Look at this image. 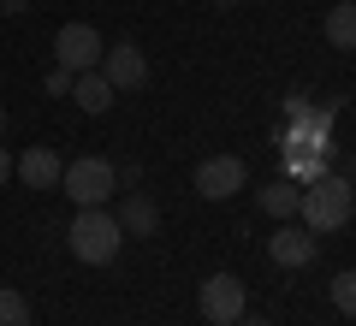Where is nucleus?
Segmentation results:
<instances>
[{
	"instance_id": "nucleus-1",
	"label": "nucleus",
	"mask_w": 356,
	"mask_h": 326,
	"mask_svg": "<svg viewBox=\"0 0 356 326\" xmlns=\"http://www.w3.org/2000/svg\"><path fill=\"white\" fill-rule=\"evenodd\" d=\"M65 243H72L77 261L89 267H107L119 250H125V226H119L107 208H77V220L65 226Z\"/></svg>"
},
{
	"instance_id": "nucleus-2",
	"label": "nucleus",
	"mask_w": 356,
	"mask_h": 326,
	"mask_svg": "<svg viewBox=\"0 0 356 326\" xmlns=\"http://www.w3.org/2000/svg\"><path fill=\"white\" fill-rule=\"evenodd\" d=\"M350 208H356V196H350V184H344L339 172H321L315 184H303V196H297V220H303L309 231H339L344 220H350Z\"/></svg>"
},
{
	"instance_id": "nucleus-3",
	"label": "nucleus",
	"mask_w": 356,
	"mask_h": 326,
	"mask_svg": "<svg viewBox=\"0 0 356 326\" xmlns=\"http://www.w3.org/2000/svg\"><path fill=\"white\" fill-rule=\"evenodd\" d=\"M113 184H119V166L102 161V154H83V161H72V166L60 172V190L77 202V208H107Z\"/></svg>"
},
{
	"instance_id": "nucleus-4",
	"label": "nucleus",
	"mask_w": 356,
	"mask_h": 326,
	"mask_svg": "<svg viewBox=\"0 0 356 326\" xmlns=\"http://www.w3.org/2000/svg\"><path fill=\"white\" fill-rule=\"evenodd\" d=\"M196 302H202V320H208V326H238V314L250 309V297H243V279H238V273H214V279H202Z\"/></svg>"
},
{
	"instance_id": "nucleus-5",
	"label": "nucleus",
	"mask_w": 356,
	"mask_h": 326,
	"mask_svg": "<svg viewBox=\"0 0 356 326\" xmlns=\"http://www.w3.org/2000/svg\"><path fill=\"white\" fill-rule=\"evenodd\" d=\"M107 54V42L95 36V24H60V36H54V60H60V72H95Z\"/></svg>"
},
{
	"instance_id": "nucleus-6",
	"label": "nucleus",
	"mask_w": 356,
	"mask_h": 326,
	"mask_svg": "<svg viewBox=\"0 0 356 326\" xmlns=\"http://www.w3.org/2000/svg\"><path fill=\"white\" fill-rule=\"evenodd\" d=\"M243 178H250V172H243V161H238V154H208V161L196 166V190H202L208 202L238 196V190H243Z\"/></svg>"
},
{
	"instance_id": "nucleus-7",
	"label": "nucleus",
	"mask_w": 356,
	"mask_h": 326,
	"mask_svg": "<svg viewBox=\"0 0 356 326\" xmlns=\"http://www.w3.org/2000/svg\"><path fill=\"white\" fill-rule=\"evenodd\" d=\"M102 77L113 89H143V83H149V60H143L137 42H113V48L102 54Z\"/></svg>"
},
{
	"instance_id": "nucleus-8",
	"label": "nucleus",
	"mask_w": 356,
	"mask_h": 326,
	"mask_svg": "<svg viewBox=\"0 0 356 326\" xmlns=\"http://www.w3.org/2000/svg\"><path fill=\"white\" fill-rule=\"evenodd\" d=\"M315 231L309 226H280L273 238H267V255H273V267H309L315 261Z\"/></svg>"
},
{
	"instance_id": "nucleus-9",
	"label": "nucleus",
	"mask_w": 356,
	"mask_h": 326,
	"mask_svg": "<svg viewBox=\"0 0 356 326\" xmlns=\"http://www.w3.org/2000/svg\"><path fill=\"white\" fill-rule=\"evenodd\" d=\"M13 172L24 178L30 190H60V172H65V166H60V154H54L48 142H36V149H24V154H18V166H13Z\"/></svg>"
},
{
	"instance_id": "nucleus-10",
	"label": "nucleus",
	"mask_w": 356,
	"mask_h": 326,
	"mask_svg": "<svg viewBox=\"0 0 356 326\" xmlns=\"http://www.w3.org/2000/svg\"><path fill=\"white\" fill-rule=\"evenodd\" d=\"M113 95H119V89L102 77V65H95V72H77V77H72V101L83 107V113H107V107H113Z\"/></svg>"
},
{
	"instance_id": "nucleus-11",
	"label": "nucleus",
	"mask_w": 356,
	"mask_h": 326,
	"mask_svg": "<svg viewBox=\"0 0 356 326\" xmlns=\"http://www.w3.org/2000/svg\"><path fill=\"white\" fill-rule=\"evenodd\" d=\"M332 149H285V178L291 184H315L321 172H327Z\"/></svg>"
},
{
	"instance_id": "nucleus-12",
	"label": "nucleus",
	"mask_w": 356,
	"mask_h": 326,
	"mask_svg": "<svg viewBox=\"0 0 356 326\" xmlns=\"http://www.w3.org/2000/svg\"><path fill=\"white\" fill-rule=\"evenodd\" d=\"M297 196H303V184H291V178H273V184L261 190V208L273 213V220H291V213H297Z\"/></svg>"
},
{
	"instance_id": "nucleus-13",
	"label": "nucleus",
	"mask_w": 356,
	"mask_h": 326,
	"mask_svg": "<svg viewBox=\"0 0 356 326\" xmlns=\"http://www.w3.org/2000/svg\"><path fill=\"white\" fill-rule=\"evenodd\" d=\"M113 220H119V226H125V231H137V238H149V231H154V220H161V213H154V202H149V196H125V208H119Z\"/></svg>"
},
{
	"instance_id": "nucleus-14",
	"label": "nucleus",
	"mask_w": 356,
	"mask_h": 326,
	"mask_svg": "<svg viewBox=\"0 0 356 326\" xmlns=\"http://www.w3.org/2000/svg\"><path fill=\"white\" fill-rule=\"evenodd\" d=\"M327 42L332 48H356V0H339L327 13Z\"/></svg>"
},
{
	"instance_id": "nucleus-15",
	"label": "nucleus",
	"mask_w": 356,
	"mask_h": 326,
	"mask_svg": "<svg viewBox=\"0 0 356 326\" xmlns=\"http://www.w3.org/2000/svg\"><path fill=\"white\" fill-rule=\"evenodd\" d=\"M0 326H30V302H24V291L0 285Z\"/></svg>"
},
{
	"instance_id": "nucleus-16",
	"label": "nucleus",
	"mask_w": 356,
	"mask_h": 326,
	"mask_svg": "<svg viewBox=\"0 0 356 326\" xmlns=\"http://www.w3.org/2000/svg\"><path fill=\"white\" fill-rule=\"evenodd\" d=\"M332 309H339V314H350V320H356V267H344V273L332 279Z\"/></svg>"
},
{
	"instance_id": "nucleus-17",
	"label": "nucleus",
	"mask_w": 356,
	"mask_h": 326,
	"mask_svg": "<svg viewBox=\"0 0 356 326\" xmlns=\"http://www.w3.org/2000/svg\"><path fill=\"white\" fill-rule=\"evenodd\" d=\"M48 95H72V72H60V65H54V72H48Z\"/></svg>"
},
{
	"instance_id": "nucleus-18",
	"label": "nucleus",
	"mask_w": 356,
	"mask_h": 326,
	"mask_svg": "<svg viewBox=\"0 0 356 326\" xmlns=\"http://www.w3.org/2000/svg\"><path fill=\"white\" fill-rule=\"evenodd\" d=\"M13 166H18V161H13V149L0 142V184H13Z\"/></svg>"
},
{
	"instance_id": "nucleus-19",
	"label": "nucleus",
	"mask_w": 356,
	"mask_h": 326,
	"mask_svg": "<svg viewBox=\"0 0 356 326\" xmlns=\"http://www.w3.org/2000/svg\"><path fill=\"white\" fill-rule=\"evenodd\" d=\"M30 0H0V13H24Z\"/></svg>"
},
{
	"instance_id": "nucleus-20",
	"label": "nucleus",
	"mask_w": 356,
	"mask_h": 326,
	"mask_svg": "<svg viewBox=\"0 0 356 326\" xmlns=\"http://www.w3.org/2000/svg\"><path fill=\"white\" fill-rule=\"evenodd\" d=\"M238 326H267V320H261V314H238Z\"/></svg>"
},
{
	"instance_id": "nucleus-21",
	"label": "nucleus",
	"mask_w": 356,
	"mask_h": 326,
	"mask_svg": "<svg viewBox=\"0 0 356 326\" xmlns=\"http://www.w3.org/2000/svg\"><path fill=\"white\" fill-rule=\"evenodd\" d=\"M0 137H6V107H0Z\"/></svg>"
},
{
	"instance_id": "nucleus-22",
	"label": "nucleus",
	"mask_w": 356,
	"mask_h": 326,
	"mask_svg": "<svg viewBox=\"0 0 356 326\" xmlns=\"http://www.w3.org/2000/svg\"><path fill=\"white\" fill-rule=\"evenodd\" d=\"M214 6H238V0H214Z\"/></svg>"
}]
</instances>
